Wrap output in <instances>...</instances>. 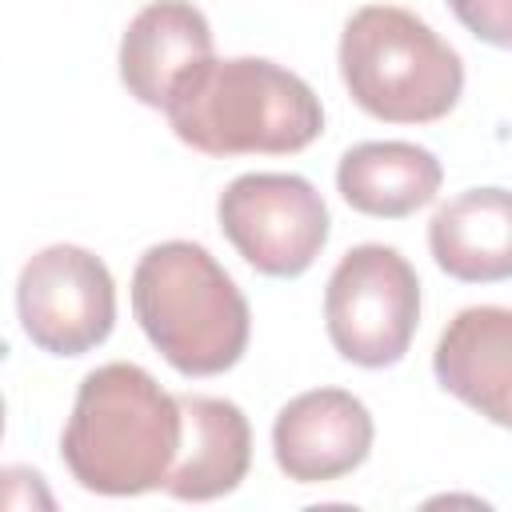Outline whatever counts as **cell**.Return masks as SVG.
Returning <instances> with one entry per match:
<instances>
[{"instance_id":"30bf717a","label":"cell","mask_w":512,"mask_h":512,"mask_svg":"<svg viewBox=\"0 0 512 512\" xmlns=\"http://www.w3.org/2000/svg\"><path fill=\"white\" fill-rule=\"evenodd\" d=\"M204 60H212V28L188 0L144 4L120 40V80L148 108H164Z\"/></svg>"},{"instance_id":"277c9868","label":"cell","mask_w":512,"mask_h":512,"mask_svg":"<svg viewBox=\"0 0 512 512\" xmlns=\"http://www.w3.org/2000/svg\"><path fill=\"white\" fill-rule=\"evenodd\" d=\"M340 80L384 124H432L456 108L464 60L416 12L368 4L340 32Z\"/></svg>"},{"instance_id":"2e32d148","label":"cell","mask_w":512,"mask_h":512,"mask_svg":"<svg viewBox=\"0 0 512 512\" xmlns=\"http://www.w3.org/2000/svg\"><path fill=\"white\" fill-rule=\"evenodd\" d=\"M0 436H4V396H0Z\"/></svg>"},{"instance_id":"52a82bcc","label":"cell","mask_w":512,"mask_h":512,"mask_svg":"<svg viewBox=\"0 0 512 512\" xmlns=\"http://www.w3.org/2000/svg\"><path fill=\"white\" fill-rule=\"evenodd\" d=\"M24 336L48 356H84L112 336L116 284L108 264L80 244L40 248L16 280Z\"/></svg>"},{"instance_id":"8992f818","label":"cell","mask_w":512,"mask_h":512,"mask_svg":"<svg viewBox=\"0 0 512 512\" xmlns=\"http://www.w3.org/2000/svg\"><path fill=\"white\" fill-rule=\"evenodd\" d=\"M220 232L260 272L292 280L328 244V204L296 172H244L216 200Z\"/></svg>"},{"instance_id":"9c48e42d","label":"cell","mask_w":512,"mask_h":512,"mask_svg":"<svg viewBox=\"0 0 512 512\" xmlns=\"http://www.w3.org/2000/svg\"><path fill=\"white\" fill-rule=\"evenodd\" d=\"M432 372L444 392L472 412L508 428L512 420V312L500 304H472L448 320L436 340Z\"/></svg>"},{"instance_id":"8fae6325","label":"cell","mask_w":512,"mask_h":512,"mask_svg":"<svg viewBox=\"0 0 512 512\" xmlns=\"http://www.w3.org/2000/svg\"><path fill=\"white\" fill-rule=\"evenodd\" d=\"M180 404V448L168 468L164 492L176 500H216L240 488L252 464L248 416L224 396H176Z\"/></svg>"},{"instance_id":"5b68a950","label":"cell","mask_w":512,"mask_h":512,"mask_svg":"<svg viewBox=\"0 0 512 512\" xmlns=\"http://www.w3.org/2000/svg\"><path fill=\"white\" fill-rule=\"evenodd\" d=\"M420 324V276L392 244H356L340 256L324 288V328L332 348L360 368L404 360Z\"/></svg>"},{"instance_id":"6da1fadb","label":"cell","mask_w":512,"mask_h":512,"mask_svg":"<svg viewBox=\"0 0 512 512\" xmlns=\"http://www.w3.org/2000/svg\"><path fill=\"white\" fill-rule=\"evenodd\" d=\"M180 448V404L140 364H100L80 388L60 436L72 480L100 496L164 488Z\"/></svg>"},{"instance_id":"7c38bea8","label":"cell","mask_w":512,"mask_h":512,"mask_svg":"<svg viewBox=\"0 0 512 512\" xmlns=\"http://www.w3.org/2000/svg\"><path fill=\"white\" fill-rule=\"evenodd\" d=\"M428 248L440 272L464 284H500L512 272V196L508 188H468L436 208Z\"/></svg>"},{"instance_id":"3957f363","label":"cell","mask_w":512,"mask_h":512,"mask_svg":"<svg viewBox=\"0 0 512 512\" xmlns=\"http://www.w3.org/2000/svg\"><path fill=\"white\" fill-rule=\"evenodd\" d=\"M132 312L180 376L228 372L252 332L248 300L224 264L192 240L152 244L132 272Z\"/></svg>"},{"instance_id":"7a4b0ae2","label":"cell","mask_w":512,"mask_h":512,"mask_svg":"<svg viewBox=\"0 0 512 512\" xmlns=\"http://www.w3.org/2000/svg\"><path fill=\"white\" fill-rule=\"evenodd\" d=\"M172 132L204 156H288L324 132L320 96L264 56L204 60L164 104Z\"/></svg>"},{"instance_id":"5bb4252c","label":"cell","mask_w":512,"mask_h":512,"mask_svg":"<svg viewBox=\"0 0 512 512\" xmlns=\"http://www.w3.org/2000/svg\"><path fill=\"white\" fill-rule=\"evenodd\" d=\"M448 8L476 40L492 48L512 44V0H448Z\"/></svg>"},{"instance_id":"9a60e30c","label":"cell","mask_w":512,"mask_h":512,"mask_svg":"<svg viewBox=\"0 0 512 512\" xmlns=\"http://www.w3.org/2000/svg\"><path fill=\"white\" fill-rule=\"evenodd\" d=\"M0 508H44V512H52L56 496L48 492V484L36 468L8 464V468H0Z\"/></svg>"},{"instance_id":"ba28073f","label":"cell","mask_w":512,"mask_h":512,"mask_svg":"<svg viewBox=\"0 0 512 512\" xmlns=\"http://www.w3.org/2000/svg\"><path fill=\"white\" fill-rule=\"evenodd\" d=\"M372 412L344 388L292 396L272 424V456L296 484H328L356 472L372 452Z\"/></svg>"},{"instance_id":"4fadbf2b","label":"cell","mask_w":512,"mask_h":512,"mask_svg":"<svg viewBox=\"0 0 512 512\" xmlns=\"http://www.w3.org/2000/svg\"><path fill=\"white\" fill-rule=\"evenodd\" d=\"M440 180V160L408 140H364L352 144L336 164V188L348 208L376 220H404L432 204Z\"/></svg>"}]
</instances>
